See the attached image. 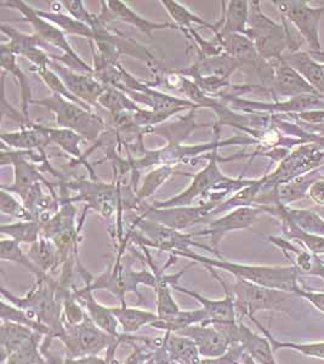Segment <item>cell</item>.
Masks as SVG:
<instances>
[{
  "mask_svg": "<svg viewBox=\"0 0 324 364\" xmlns=\"http://www.w3.org/2000/svg\"><path fill=\"white\" fill-rule=\"evenodd\" d=\"M171 254L175 257H188L212 269H224L226 272L232 273L237 279H243V281L266 287L271 289L283 290L293 294H298V291L301 289L299 284V271L294 266L282 267V266L243 265V264L229 262L222 259H217V260L209 259V257L198 255L191 250L174 252Z\"/></svg>",
  "mask_w": 324,
  "mask_h": 364,
  "instance_id": "cell-1",
  "label": "cell"
},
{
  "mask_svg": "<svg viewBox=\"0 0 324 364\" xmlns=\"http://www.w3.org/2000/svg\"><path fill=\"white\" fill-rule=\"evenodd\" d=\"M250 4L244 36L253 41L259 55L271 63L281 61L283 53L287 49L291 50V53H296L301 42L291 36L286 18L282 17L283 25H279L262 13L260 1L256 0Z\"/></svg>",
  "mask_w": 324,
  "mask_h": 364,
  "instance_id": "cell-2",
  "label": "cell"
},
{
  "mask_svg": "<svg viewBox=\"0 0 324 364\" xmlns=\"http://www.w3.org/2000/svg\"><path fill=\"white\" fill-rule=\"evenodd\" d=\"M229 288L234 299L236 310L247 318L254 317L260 311L282 312L296 318L300 306H303L299 295L258 286L243 279H237Z\"/></svg>",
  "mask_w": 324,
  "mask_h": 364,
  "instance_id": "cell-3",
  "label": "cell"
},
{
  "mask_svg": "<svg viewBox=\"0 0 324 364\" xmlns=\"http://www.w3.org/2000/svg\"><path fill=\"white\" fill-rule=\"evenodd\" d=\"M63 333L58 340L66 348L67 358H80L85 356H97L101 351L107 348L108 362L113 363V355L119 343L123 341H151L131 336H113L102 331L92 322L89 315H85L83 322L75 326H63Z\"/></svg>",
  "mask_w": 324,
  "mask_h": 364,
  "instance_id": "cell-4",
  "label": "cell"
},
{
  "mask_svg": "<svg viewBox=\"0 0 324 364\" xmlns=\"http://www.w3.org/2000/svg\"><path fill=\"white\" fill-rule=\"evenodd\" d=\"M1 5L18 10L22 14L23 20L29 22L33 27L34 36L38 38L39 42L42 43V46L43 44H51V46L63 50L65 53L63 56H51V58L65 63L67 67H70L75 72L83 73V75H94V70L92 67L84 63L83 60L75 54V50L72 49L70 43L67 41L65 32L53 25L50 21L39 16L37 10H34L33 8L26 4L25 1H20V0L3 1Z\"/></svg>",
  "mask_w": 324,
  "mask_h": 364,
  "instance_id": "cell-5",
  "label": "cell"
},
{
  "mask_svg": "<svg viewBox=\"0 0 324 364\" xmlns=\"http://www.w3.org/2000/svg\"><path fill=\"white\" fill-rule=\"evenodd\" d=\"M32 104L48 108L56 116L58 127L73 130L87 140L96 141L104 132V123L100 117L63 96L53 94L45 99L32 101Z\"/></svg>",
  "mask_w": 324,
  "mask_h": 364,
  "instance_id": "cell-6",
  "label": "cell"
},
{
  "mask_svg": "<svg viewBox=\"0 0 324 364\" xmlns=\"http://www.w3.org/2000/svg\"><path fill=\"white\" fill-rule=\"evenodd\" d=\"M272 3L279 8L282 17L296 26L312 54L320 53V26L324 4L320 8H311L305 0H274Z\"/></svg>",
  "mask_w": 324,
  "mask_h": 364,
  "instance_id": "cell-7",
  "label": "cell"
},
{
  "mask_svg": "<svg viewBox=\"0 0 324 364\" xmlns=\"http://www.w3.org/2000/svg\"><path fill=\"white\" fill-rule=\"evenodd\" d=\"M136 225L144 233V237L136 236L137 240L140 242V245L145 247L150 245L152 248L171 252H185L190 250V247H200L207 249L208 252L215 255L212 249L192 240L193 235H183L174 228H166L164 225L148 220H136Z\"/></svg>",
  "mask_w": 324,
  "mask_h": 364,
  "instance_id": "cell-8",
  "label": "cell"
},
{
  "mask_svg": "<svg viewBox=\"0 0 324 364\" xmlns=\"http://www.w3.org/2000/svg\"><path fill=\"white\" fill-rule=\"evenodd\" d=\"M212 327L219 329L229 338L231 345H241L247 355H249L259 364H279L274 358V348L266 336H259L241 321L236 324H214Z\"/></svg>",
  "mask_w": 324,
  "mask_h": 364,
  "instance_id": "cell-9",
  "label": "cell"
},
{
  "mask_svg": "<svg viewBox=\"0 0 324 364\" xmlns=\"http://www.w3.org/2000/svg\"><path fill=\"white\" fill-rule=\"evenodd\" d=\"M230 181H231V178L224 176L219 170L217 154H216L215 149L214 154H212V159L209 161L208 166L195 176H193V180H192L191 185L188 186V190L183 192V193H180L179 196L166 200V202L156 204L153 209L186 207L188 204H191L193 199L197 198V197L205 195L209 191H212V188L222 186V185Z\"/></svg>",
  "mask_w": 324,
  "mask_h": 364,
  "instance_id": "cell-10",
  "label": "cell"
},
{
  "mask_svg": "<svg viewBox=\"0 0 324 364\" xmlns=\"http://www.w3.org/2000/svg\"><path fill=\"white\" fill-rule=\"evenodd\" d=\"M262 213L260 208L241 207L236 210L231 211L227 215L222 216L220 219L214 220L209 224L207 230L204 231L192 233L193 237L209 236L212 242V250L215 252L216 257L222 259L221 257L219 245L222 238L227 233L238 230H244L252 226L255 223L259 214Z\"/></svg>",
  "mask_w": 324,
  "mask_h": 364,
  "instance_id": "cell-11",
  "label": "cell"
},
{
  "mask_svg": "<svg viewBox=\"0 0 324 364\" xmlns=\"http://www.w3.org/2000/svg\"><path fill=\"white\" fill-rule=\"evenodd\" d=\"M205 267L217 281L220 282L221 286L225 290L224 299L212 300V299L204 298L203 295L186 289V288H183V287L178 286V284H175L173 289L188 295V296H191V298L195 299L197 301L200 302L202 309L207 311V314H208L209 318H210V326H214V324H236L239 319L237 318V310H236L232 293L230 291V288L225 283L224 279L214 271L212 267H209V266H205Z\"/></svg>",
  "mask_w": 324,
  "mask_h": 364,
  "instance_id": "cell-12",
  "label": "cell"
},
{
  "mask_svg": "<svg viewBox=\"0 0 324 364\" xmlns=\"http://www.w3.org/2000/svg\"><path fill=\"white\" fill-rule=\"evenodd\" d=\"M217 205L219 203L215 202H207L202 207L197 208L178 207L175 209L174 208H168V209L151 208L150 210L146 213V215H152L156 223L180 231L191 225L200 223L210 214H214Z\"/></svg>",
  "mask_w": 324,
  "mask_h": 364,
  "instance_id": "cell-13",
  "label": "cell"
},
{
  "mask_svg": "<svg viewBox=\"0 0 324 364\" xmlns=\"http://www.w3.org/2000/svg\"><path fill=\"white\" fill-rule=\"evenodd\" d=\"M49 67L63 79V83L66 84L68 90L71 91L75 97L82 100L89 106L97 105L100 96L104 94L106 85L100 83L97 79L92 78V75L68 70V67L61 66L54 61H51Z\"/></svg>",
  "mask_w": 324,
  "mask_h": 364,
  "instance_id": "cell-14",
  "label": "cell"
},
{
  "mask_svg": "<svg viewBox=\"0 0 324 364\" xmlns=\"http://www.w3.org/2000/svg\"><path fill=\"white\" fill-rule=\"evenodd\" d=\"M178 334L186 336L195 343L203 358H217L224 356L231 348L229 338L212 326L195 324L179 331Z\"/></svg>",
  "mask_w": 324,
  "mask_h": 364,
  "instance_id": "cell-15",
  "label": "cell"
},
{
  "mask_svg": "<svg viewBox=\"0 0 324 364\" xmlns=\"http://www.w3.org/2000/svg\"><path fill=\"white\" fill-rule=\"evenodd\" d=\"M29 152L31 151H14V152H5V151H3L1 152V161H0L1 166L14 164V166H15V181H14V185L9 187L3 186L1 188L16 192V193L21 196L23 202L27 198L31 188L36 183H38L39 180L45 181L39 174L37 168L26 159Z\"/></svg>",
  "mask_w": 324,
  "mask_h": 364,
  "instance_id": "cell-16",
  "label": "cell"
},
{
  "mask_svg": "<svg viewBox=\"0 0 324 364\" xmlns=\"http://www.w3.org/2000/svg\"><path fill=\"white\" fill-rule=\"evenodd\" d=\"M274 82L271 84L270 91L279 96H291L298 97L301 95L320 96L310 84L296 72L293 67L289 66L284 60L274 61Z\"/></svg>",
  "mask_w": 324,
  "mask_h": 364,
  "instance_id": "cell-17",
  "label": "cell"
},
{
  "mask_svg": "<svg viewBox=\"0 0 324 364\" xmlns=\"http://www.w3.org/2000/svg\"><path fill=\"white\" fill-rule=\"evenodd\" d=\"M1 32L9 38L8 44H3L15 55H21L23 58H28L31 63L36 65L37 68L40 67H49L51 60L49 55H46L40 46L42 43L38 41L36 36L18 32L17 29L11 28L6 25L0 26Z\"/></svg>",
  "mask_w": 324,
  "mask_h": 364,
  "instance_id": "cell-18",
  "label": "cell"
},
{
  "mask_svg": "<svg viewBox=\"0 0 324 364\" xmlns=\"http://www.w3.org/2000/svg\"><path fill=\"white\" fill-rule=\"evenodd\" d=\"M70 186L80 191L75 200H87V207L94 208L106 219L112 215L116 208V187L90 181L73 182Z\"/></svg>",
  "mask_w": 324,
  "mask_h": 364,
  "instance_id": "cell-19",
  "label": "cell"
},
{
  "mask_svg": "<svg viewBox=\"0 0 324 364\" xmlns=\"http://www.w3.org/2000/svg\"><path fill=\"white\" fill-rule=\"evenodd\" d=\"M239 67H242V63L229 55L221 54L210 58L200 56V60L193 66L188 70H180V73L191 75L195 80L207 78L229 80L233 72Z\"/></svg>",
  "mask_w": 324,
  "mask_h": 364,
  "instance_id": "cell-20",
  "label": "cell"
},
{
  "mask_svg": "<svg viewBox=\"0 0 324 364\" xmlns=\"http://www.w3.org/2000/svg\"><path fill=\"white\" fill-rule=\"evenodd\" d=\"M141 248L145 250L146 255L150 260V266L153 269V273L157 276V286L154 288L156 290V295H157V315L159 316V319H166L169 317L176 315L180 312V307L176 301H175L173 295H171V288L178 284L180 277L183 276L185 271L178 273V274H171V276H163L162 271H158L153 265V262L151 260L150 254L146 250V247L141 245Z\"/></svg>",
  "mask_w": 324,
  "mask_h": 364,
  "instance_id": "cell-21",
  "label": "cell"
},
{
  "mask_svg": "<svg viewBox=\"0 0 324 364\" xmlns=\"http://www.w3.org/2000/svg\"><path fill=\"white\" fill-rule=\"evenodd\" d=\"M75 295L77 300L85 307L87 315L97 327L108 333L109 336H121L118 333L119 323L113 315L111 307L104 306L100 302L96 301L92 290L87 289L85 287L82 289H75Z\"/></svg>",
  "mask_w": 324,
  "mask_h": 364,
  "instance_id": "cell-22",
  "label": "cell"
},
{
  "mask_svg": "<svg viewBox=\"0 0 324 364\" xmlns=\"http://www.w3.org/2000/svg\"><path fill=\"white\" fill-rule=\"evenodd\" d=\"M283 60L293 67L315 90L324 99L323 66L312 58L311 54L305 51H296L284 55Z\"/></svg>",
  "mask_w": 324,
  "mask_h": 364,
  "instance_id": "cell-23",
  "label": "cell"
},
{
  "mask_svg": "<svg viewBox=\"0 0 324 364\" xmlns=\"http://www.w3.org/2000/svg\"><path fill=\"white\" fill-rule=\"evenodd\" d=\"M108 10L112 14L113 20H121V21L126 22L129 25L140 29L142 33H145L147 37L153 38L154 31L157 29H178L179 27L175 23L171 22H163V23H157L150 20H146L144 17L140 16L139 14L135 13L133 9H130L128 5L119 1V0H108L106 1Z\"/></svg>",
  "mask_w": 324,
  "mask_h": 364,
  "instance_id": "cell-24",
  "label": "cell"
},
{
  "mask_svg": "<svg viewBox=\"0 0 324 364\" xmlns=\"http://www.w3.org/2000/svg\"><path fill=\"white\" fill-rule=\"evenodd\" d=\"M162 345L171 364H200L202 360L195 343L178 333H166Z\"/></svg>",
  "mask_w": 324,
  "mask_h": 364,
  "instance_id": "cell-25",
  "label": "cell"
},
{
  "mask_svg": "<svg viewBox=\"0 0 324 364\" xmlns=\"http://www.w3.org/2000/svg\"><path fill=\"white\" fill-rule=\"evenodd\" d=\"M36 331L18 323L1 321L0 326V348L1 360H8L9 356L23 348L33 338Z\"/></svg>",
  "mask_w": 324,
  "mask_h": 364,
  "instance_id": "cell-26",
  "label": "cell"
},
{
  "mask_svg": "<svg viewBox=\"0 0 324 364\" xmlns=\"http://www.w3.org/2000/svg\"><path fill=\"white\" fill-rule=\"evenodd\" d=\"M0 137L3 144H6L10 147L20 149V151L38 149L40 152H44V149L51 142L49 137L46 136L40 129L37 128V125L34 123L29 125L28 128L22 127V130L20 132L1 133Z\"/></svg>",
  "mask_w": 324,
  "mask_h": 364,
  "instance_id": "cell-27",
  "label": "cell"
},
{
  "mask_svg": "<svg viewBox=\"0 0 324 364\" xmlns=\"http://www.w3.org/2000/svg\"><path fill=\"white\" fill-rule=\"evenodd\" d=\"M111 310L123 328V331L128 336L136 333L145 326H151L159 319V316L156 312L128 307L125 302L122 304V306L111 307Z\"/></svg>",
  "mask_w": 324,
  "mask_h": 364,
  "instance_id": "cell-28",
  "label": "cell"
},
{
  "mask_svg": "<svg viewBox=\"0 0 324 364\" xmlns=\"http://www.w3.org/2000/svg\"><path fill=\"white\" fill-rule=\"evenodd\" d=\"M222 4V27L220 31L230 32V33L245 34L248 18H249L250 5L247 0H231L226 5V1H221Z\"/></svg>",
  "mask_w": 324,
  "mask_h": 364,
  "instance_id": "cell-29",
  "label": "cell"
},
{
  "mask_svg": "<svg viewBox=\"0 0 324 364\" xmlns=\"http://www.w3.org/2000/svg\"><path fill=\"white\" fill-rule=\"evenodd\" d=\"M195 324H204V326H210V318H209L207 311L204 309L193 311H180L173 317L166 319H158L152 323L150 327L158 331H166V333H179V331L192 327Z\"/></svg>",
  "mask_w": 324,
  "mask_h": 364,
  "instance_id": "cell-30",
  "label": "cell"
},
{
  "mask_svg": "<svg viewBox=\"0 0 324 364\" xmlns=\"http://www.w3.org/2000/svg\"><path fill=\"white\" fill-rule=\"evenodd\" d=\"M28 257L44 274H48L60 266L58 248L53 240L45 237H40V240L32 245Z\"/></svg>",
  "mask_w": 324,
  "mask_h": 364,
  "instance_id": "cell-31",
  "label": "cell"
},
{
  "mask_svg": "<svg viewBox=\"0 0 324 364\" xmlns=\"http://www.w3.org/2000/svg\"><path fill=\"white\" fill-rule=\"evenodd\" d=\"M0 54H1V67H3V70L10 72L18 80L20 89H21L22 112H23V116L29 120L28 106L29 104H32L33 100H32V92H31L28 79L23 73V70L17 66L16 55L14 54L13 51H10L6 46H1V53Z\"/></svg>",
  "mask_w": 324,
  "mask_h": 364,
  "instance_id": "cell-32",
  "label": "cell"
},
{
  "mask_svg": "<svg viewBox=\"0 0 324 364\" xmlns=\"http://www.w3.org/2000/svg\"><path fill=\"white\" fill-rule=\"evenodd\" d=\"M0 318L1 321L18 323L25 327L31 328L32 331L40 334L44 338H50L51 331L49 328L39 322L33 315H31L27 311L21 310L10 302L6 304L4 299L0 302Z\"/></svg>",
  "mask_w": 324,
  "mask_h": 364,
  "instance_id": "cell-33",
  "label": "cell"
},
{
  "mask_svg": "<svg viewBox=\"0 0 324 364\" xmlns=\"http://www.w3.org/2000/svg\"><path fill=\"white\" fill-rule=\"evenodd\" d=\"M37 125V128L42 130L43 133L45 134L46 136L49 137L51 142H55L65 152L77 158L78 161H84L80 149L84 137L80 136V134H77L73 130H70V129L46 128V127H42V125Z\"/></svg>",
  "mask_w": 324,
  "mask_h": 364,
  "instance_id": "cell-34",
  "label": "cell"
},
{
  "mask_svg": "<svg viewBox=\"0 0 324 364\" xmlns=\"http://www.w3.org/2000/svg\"><path fill=\"white\" fill-rule=\"evenodd\" d=\"M249 319L262 331V336H266L267 339L270 340L274 352L282 350V348H289V350L300 352L303 356L324 360V343H298L279 341V340L274 339L269 329L264 327L255 317H249Z\"/></svg>",
  "mask_w": 324,
  "mask_h": 364,
  "instance_id": "cell-35",
  "label": "cell"
},
{
  "mask_svg": "<svg viewBox=\"0 0 324 364\" xmlns=\"http://www.w3.org/2000/svg\"><path fill=\"white\" fill-rule=\"evenodd\" d=\"M282 213L291 220L293 224L298 226L301 231L324 237V220L320 214L313 210H300V209H286L284 205L279 204Z\"/></svg>",
  "mask_w": 324,
  "mask_h": 364,
  "instance_id": "cell-36",
  "label": "cell"
},
{
  "mask_svg": "<svg viewBox=\"0 0 324 364\" xmlns=\"http://www.w3.org/2000/svg\"><path fill=\"white\" fill-rule=\"evenodd\" d=\"M162 4L166 9V11L169 13L171 18L174 20L175 25L183 31L193 28L192 25L203 26L204 28L212 29L214 33H216L215 25H212L209 22L204 21L203 18L197 16L195 14L191 13L188 8H185L183 5L180 4L174 0H162Z\"/></svg>",
  "mask_w": 324,
  "mask_h": 364,
  "instance_id": "cell-37",
  "label": "cell"
},
{
  "mask_svg": "<svg viewBox=\"0 0 324 364\" xmlns=\"http://www.w3.org/2000/svg\"><path fill=\"white\" fill-rule=\"evenodd\" d=\"M0 259L3 261H10V262H14L17 265H21L29 272L34 273L37 279L48 276L39 269V267L34 264L33 261L31 260L28 255H26L21 247H20V243H17L16 240H5V238L1 240V242H0Z\"/></svg>",
  "mask_w": 324,
  "mask_h": 364,
  "instance_id": "cell-38",
  "label": "cell"
},
{
  "mask_svg": "<svg viewBox=\"0 0 324 364\" xmlns=\"http://www.w3.org/2000/svg\"><path fill=\"white\" fill-rule=\"evenodd\" d=\"M0 232L10 237V240H16L17 243L34 245L40 240L42 226L38 221H20L17 224L3 225Z\"/></svg>",
  "mask_w": 324,
  "mask_h": 364,
  "instance_id": "cell-39",
  "label": "cell"
},
{
  "mask_svg": "<svg viewBox=\"0 0 324 364\" xmlns=\"http://www.w3.org/2000/svg\"><path fill=\"white\" fill-rule=\"evenodd\" d=\"M38 15L42 16L43 18H45L48 21H50L51 23H55L56 27H58L65 33L89 38L90 41H94V38H95V32L89 26L84 25L82 22L77 21L75 18L66 16L63 14L38 11Z\"/></svg>",
  "mask_w": 324,
  "mask_h": 364,
  "instance_id": "cell-40",
  "label": "cell"
},
{
  "mask_svg": "<svg viewBox=\"0 0 324 364\" xmlns=\"http://www.w3.org/2000/svg\"><path fill=\"white\" fill-rule=\"evenodd\" d=\"M99 104L102 105L106 109L109 111V114L113 113L131 112L136 113L139 108L134 101L126 97V94L118 90L116 87H107L104 89V94L99 99Z\"/></svg>",
  "mask_w": 324,
  "mask_h": 364,
  "instance_id": "cell-41",
  "label": "cell"
},
{
  "mask_svg": "<svg viewBox=\"0 0 324 364\" xmlns=\"http://www.w3.org/2000/svg\"><path fill=\"white\" fill-rule=\"evenodd\" d=\"M44 336L36 333L33 338L23 348L13 353L5 360V364H46L40 352V339Z\"/></svg>",
  "mask_w": 324,
  "mask_h": 364,
  "instance_id": "cell-42",
  "label": "cell"
},
{
  "mask_svg": "<svg viewBox=\"0 0 324 364\" xmlns=\"http://www.w3.org/2000/svg\"><path fill=\"white\" fill-rule=\"evenodd\" d=\"M32 70L37 72L39 77L44 80L46 87H49V89L53 91V94L63 96V97L68 100V101H72V102H75V104L80 105V106L85 108L87 111H92L89 105L85 104V102H83V101L78 99V97H75V96L72 94L71 91L68 90V87H66V84L63 83V79L60 78V77L55 73L54 70H51L50 67H40V68H32Z\"/></svg>",
  "mask_w": 324,
  "mask_h": 364,
  "instance_id": "cell-43",
  "label": "cell"
},
{
  "mask_svg": "<svg viewBox=\"0 0 324 364\" xmlns=\"http://www.w3.org/2000/svg\"><path fill=\"white\" fill-rule=\"evenodd\" d=\"M174 171L173 166H164L159 169L152 170L144 180V185H142L141 190L139 191L135 202L140 203L144 199L153 195L157 188L162 186L163 183L171 178Z\"/></svg>",
  "mask_w": 324,
  "mask_h": 364,
  "instance_id": "cell-44",
  "label": "cell"
},
{
  "mask_svg": "<svg viewBox=\"0 0 324 364\" xmlns=\"http://www.w3.org/2000/svg\"><path fill=\"white\" fill-rule=\"evenodd\" d=\"M0 196H1L0 197V209H1L3 214L13 216L16 219L23 220V221H36L33 215L31 214V211L27 208L21 205L17 199L14 198L13 196H10L6 190L1 188Z\"/></svg>",
  "mask_w": 324,
  "mask_h": 364,
  "instance_id": "cell-45",
  "label": "cell"
},
{
  "mask_svg": "<svg viewBox=\"0 0 324 364\" xmlns=\"http://www.w3.org/2000/svg\"><path fill=\"white\" fill-rule=\"evenodd\" d=\"M60 3L77 21L82 22L84 25L89 26L92 29L95 28L96 26L100 25L101 22L99 17L94 16V15L89 13L84 6L83 1H80V0H61Z\"/></svg>",
  "mask_w": 324,
  "mask_h": 364,
  "instance_id": "cell-46",
  "label": "cell"
},
{
  "mask_svg": "<svg viewBox=\"0 0 324 364\" xmlns=\"http://www.w3.org/2000/svg\"><path fill=\"white\" fill-rule=\"evenodd\" d=\"M243 353L244 350L241 345L233 343L224 356L217 357V358H202L200 364H237L241 360Z\"/></svg>",
  "mask_w": 324,
  "mask_h": 364,
  "instance_id": "cell-47",
  "label": "cell"
},
{
  "mask_svg": "<svg viewBox=\"0 0 324 364\" xmlns=\"http://www.w3.org/2000/svg\"><path fill=\"white\" fill-rule=\"evenodd\" d=\"M296 295H299L300 298L310 302L313 306L316 307L317 310H320L322 314H324V293H322V291H308V290H303L301 288Z\"/></svg>",
  "mask_w": 324,
  "mask_h": 364,
  "instance_id": "cell-48",
  "label": "cell"
},
{
  "mask_svg": "<svg viewBox=\"0 0 324 364\" xmlns=\"http://www.w3.org/2000/svg\"><path fill=\"white\" fill-rule=\"evenodd\" d=\"M63 364H112L108 362L107 358H101L99 356H85L80 358H65Z\"/></svg>",
  "mask_w": 324,
  "mask_h": 364,
  "instance_id": "cell-49",
  "label": "cell"
},
{
  "mask_svg": "<svg viewBox=\"0 0 324 364\" xmlns=\"http://www.w3.org/2000/svg\"><path fill=\"white\" fill-rule=\"evenodd\" d=\"M311 197L318 205L324 207V180H318L312 183L310 187Z\"/></svg>",
  "mask_w": 324,
  "mask_h": 364,
  "instance_id": "cell-50",
  "label": "cell"
}]
</instances>
